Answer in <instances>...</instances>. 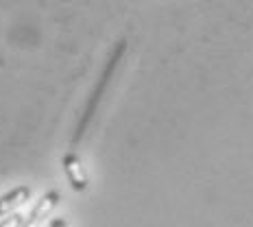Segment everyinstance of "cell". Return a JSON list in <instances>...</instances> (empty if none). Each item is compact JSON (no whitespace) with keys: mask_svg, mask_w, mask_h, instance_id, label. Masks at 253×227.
<instances>
[{"mask_svg":"<svg viewBox=\"0 0 253 227\" xmlns=\"http://www.w3.org/2000/svg\"><path fill=\"white\" fill-rule=\"evenodd\" d=\"M50 227H68V221L66 219H52Z\"/></svg>","mask_w":253,"mask_h":227,"instance_id":"obj_6","label":"cell"},{"mask_svg":"<svg viewBox=\"0 0 253 227\" xmlns=\"http://www.w3.org/2000/svg\"><path fill=\"white\" fill-rule=\"evenodd\" d=\"M57 201H59V190H50V192H46L44 197L35 203V208L31 210V214L26 216L24 223L20 227H38L42 223V219L48 216V212L57 205Z\"/></svg>","mask_w":253,"mask_h":227,"instance_id":"obj_3","label":"cell"},{"mask_svg":"<svg viewBox=\"0 0 253 227\" xmlns=\"http://www.w3.org/2000/svg\"><path fill=\"white\" fill-rule=\"evenodd\" d=\"M63 164V171H66V177L70 182V186L83 192L87 188V175H85V168H83V162L77 153H66L61 160Z\"/></svg>","mask_w":253,"mask_h":227,"instance_id":"obj_2","label":"cell"},{"mask_svg":"<svg viewBox=\"0 0 253 227\" xmlns=\"http://www.w3.org/2000/svg\"><path fill=\"white\" fill-rule=\"evenodd\" d=\"M125 50H126V42H125V40H120L118 44L114 46L112 55H109V59H107V66H105V70H103V75H101V81H98V86L94 88V92H92V98H89V103H87L85 116H83L81 125H79V131H77V140L81 138V134H83V129H85V125L89 123V118H92V116H94V109H96L98 101H101V96H103L105 88H107V86H109V81H112V77H114V70H116V68H118V63L123 61V55H125Z\"/></svg>","mask_w":253,"mask_h":227,"instance_id":"obj_1","label":"cell"},{"mask_svg":"<svg viewBox=\"0 0 253 227\" xmlns=\"http://www.w3.org/2000/svg\"><path fill=\"white\" fill-rule=\"evenodd\" d=\"M29 199H31V188L29 186H18V188L9 190V192H4L2 197H0V216L13 212V208L22 205L24 201H29Z\"/></svg>","mask_w":253,"mask_h":227,"instance_id":"obj_4","label":"cell"},{"mask_svg":"<svg viewBox=\"0 0 253 227\" xmlns=\"http://www.w3.org/2000/svg\"><path fill=\"white\" fill-rule=\"evenodd\" d=\"M22 223H24V216L18 214V212H13L11 216H7V219L0 221V227H20Z\"/></svg>","mask_w":253,"mask_h":227,"instance_id":"obj_5","label":"cell"}]
</instances>
